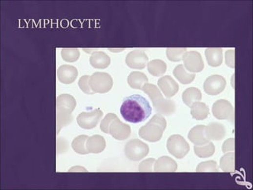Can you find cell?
<instances>
[{"label": "cell", "instance_id": "1", "mask_svg": "<svg viewBox=\"0 0 253 190\" xmlns=\"http://www.w3.org/2000/svg\"><path fill=\"white\" fill-rule=\"evenodd\" d=\"M152 108L149 102L139 94L125 98L121 107L123 118L130 123L143 122L150 116Z\"/></svg>", "mask_w": 253, "mask_h": 190}, {"label": "cell", "instance_id": "22", "mask_svg": "<svg viewBox=\"0 0 253 190\" xmlns=\"http://www.w3.org/2000/svg\"><path fill=\"white\" fill-rule=\"evenodd\" d=\"M129 86L133 89L142 90L143 86L148 83V78L145 74L139 71H133L127 78Z\"/></svg>", "mask_w": 253, "mask_h": 190}, {"label": "cell", "instance_id": "9", "mask_svg": "<svg viewBox=\"0 0 253 190\" xmlns=\"http://www.w3.org/2000/svg\"><path fill=\"white\" fill-rule=\"evenodd\" d=\"M212 113L215 118L218 120H234V111L230 102L224 99L217 101L212 107Z\"/></svg>", "mask_w": 253, "mask_h": 190}, {"label": "cell", "instance_id": "27", "mask_svg": "<svg viewBox=\"0 0 253 190\" xmlns=\"http://www.w3.org/2000/svg\"><path fill=\"white\" fill-rule=\"evenodd\" d=\"M194 150L195 155L199 158H208L214 155L215 147L212 143L209 142L204 145H195Z\"/></svg>", "mask_w": 253, "mask_h": 190}, {"label": "cell", "instance_id": "32", "mask_svg": "<svg viewBox=\"0 0 253 190\" xmlns=\"http://www.w3.org/2000/svg\"><path fill=\"white\" fill-rule=\"evenodd\" d=\"M197 172H218V168H217V163L214 161L204 162V163H199L197 168H196Z\"/></svg>", "mask_w": 253, "mask_h": 190}, {"label": "cell", "instance_id": "6", "mask_svg": "<svg viewBox=\"0 0 253 190\" xmlns=\"http://www.w3.org/2000/svg\"><path fill=\"white\" fill-rule=\"evenodd\" d=\"M125 152L126 158L131 161H139L148 155L149 147L141 140L134 139L126 144Z\"/></svg>", "mask_w": 253, "mask_h": 190}, {"label": "cell", "instance_id": "16", "mask_svg": "<svg viewBox=\"0 0 253 190\" xmlns=\"http://www.w3.org/2000/svg\"><path fill=\"white\" fill-rule=\"evenodd\" d=\"M188 137L195 145H204L210 142L206 135L205 126H195L190 130Z\"/></svg>", "mask_w": 253, "mask_h": 190}, {"label": "cell", "instance_id": "33", "mask_svg": "<svg viewBox=\"0 0 253 190\" xmlns=\"http://www.w3.org/2000/svg\"><path fill=\"white\" fill-rule=\"evenodd\" d=\"M89 79L90 76L88 75H84L83 77L79 80V86L83 92L87 94H94L95 93L92 90L91 87H90V84H89Z\"/></svg>", "mask_w": 253, "mask_h": 190}, {"label": "cell", "instance_id": "18", "mask_svg": "<svg viewBox=\"0 0 253 190\" xmlns=\"http://www.w3.org/2000/svg\"><path fill=\"white\" fill-rule=\"evenodd\" d=\"M178 166L173 159L168 156L161 157L154 163L155 172H175Z\"/></svg>", "mask_w": 253, "mask_h": 190}, {"label": "cell", "instance_id": "7", "mask_svg": "<svg viewBox=\"0 0 253 190\" xmlns=\"http://www.w3.org/2000/svg\"><path fill=\"white\" fill-rule=\"evenodd\" d=\"M90 87L94 93H105L110 91L113 86V80L109 74L105 72H96L89 79Z\"/></svg>", "mask_w": 253, "mask_h": 190}, {"label": "cell", "instance_id": "35", "mask_svg": "<svg viewBox=\"0 0 253 190\" xmlns=\"http://www.w3.org/2000/svg\"><path fill=\"white\" fill-rule=\"evenodd\" d=\"M235 52L233 50L226 51V64L228 67L233 68L235 67Z\"/></svg>", "mask_w": 253, "mask_h": 190}, {"label": "cell", "instance_id": "5", "mask_svg": "<svg viewBox=\"0 0 253 190\" xmlns=\"http://www.w3.org/2000/svg\"><path fill=\"white\" fill-rule=\"evenodd\" d=\"M166 128V121L161 114H156L146 126L139 129V135L143 140L149 142H158L162 139Z\"/></svg>", "mask_w": 253, "mask_h": 190}, {"label": "cell", "instance_id": "19", "mask_svg": "<svg viewBox=\"0 0 253 190\" xmlns=\"http://www.w3.org/2000/svg\"><path fill=\"white\" fill-rule=\"evenodd\" d=\"M92 67L97 69H105L110 65V57L103 52H94L89 59Z\"/></svg>", "mask_w": 253, "mask_h": 190}, {"label": "cell", "instance_id": "12", "mask_svg": "<svg viewBox=\"0 0 253 190\" xmlns=\"http://www.w3.org/2000/svg\"><path fill=\"white\" fill-rule=\"evenodd\" d=\"M226 85V80L222 75H211L204 83V91L211 96L218 95L224 90Z\"/></svg>", "mask_w": 253, "mask_h": 190}, {"label": "cell", "instance_id": "2", "mask_svg": "<svg viewBox=\"0 0 253 190\" xmlns=\"http://www.w3.org/2000/svg\"><path fill=\"white\" fill-rule=\"evenodd\" d=\"M77 103L74 97L70 94H61L56 98V132H60L62 127H65L73 121L71 116Z\"/></svg>", "mask_w": 253, "mask_h": 190}, {"label": "cell", "instance_id": "29", "mask_svg": "<svg viewBox=\"0 0 253 190\" xmlns=\"http://www.w3.org/2000/svg\"><path fill=\"white\" fill-rule=\"evenodd\" d=\"M89 136H79L75 140H73L71 147H72L73 150H75V152L80 155H86L89 154L87 150H86V141H87Z\"/></svg>", "mask_w": 253, "mask_h": 190}, {"label": "cell", "instance_id": "13", "mask_svg": "<svg viewBox=\"0 0 253 190\" xmlns=\"http://www.w3.org/2000/svg\"><path fill=\"white\" fill-rule=\"evenodd\" d=\"M148 57L143 50L131 51L126 57V63L133 69H143L148 64Z\"/></svg>", "mask_w": 253, "mask_h": 190}, {"label": "cell", "instance_id": "24", "mask_svg": "<svg viewBox=\"0 0 253 190\" xmlns=\"http://www.w3.org/2000/svg\"><path fill=\"white\" fill-rule=\"evenodd\" d=\"M183 102L188 106H191L193 103H197L202 99V93L198 88H188L182 94Z\"/></svg>", "mask_w": 253, "mask_h": 190}, {"label": "cell", "instance_id": "4", "mask_svg": "<svg viewBox=\"0 0 253 190\" xmlns=\"http://www.w3.org/2000/svg\"><path fill=\"white\" fill-rule=\"evenodd\" d=\"M102 132L110 134L117 140H125L131 135V127L128 125L124 124L119 120L114 113H108L102 120L100 127Z\"/></svg>", "mask_w": 253, "mask_h": 190}, {"label": "cell", "instance_id": "15", "mask_svg": "<svg viewBox=\"0 0 253 190\" xmlns=\"http://www.w3.org/2000/svg\"><path fill=\"white\" fill-rule=\"evenodd\" d=\"M57 77L62 84H72L78 77L77 68L71 65H63L57 70Z\"/></svg>", "mask_w": 253, "mask_h": 190}, {"label": "cell", "instance_id": "11", "mask_svg": "<svg viewBox=\"0 0 253 190\" xmlns=\"http://www.w3.org/2000/svg\"><path fill=\"white\" fill-rule=\"evenodd\" d=\"M103 116V112L100 109L82 113L78 116L77 122L79 126L84 129H92L97 126L100 120Z\"/></svg>", "mask_w": 253, "mask_h": 190}, {"label": "cell", "instance_id": "25", "mask_svg": "<svg viewBox=\"0 0 253 190\" xmlns=\"http://www.w3.org/2000/svg\"><path fill=\"white\" fill-rule=\"evenodd\" d=\"M173 75L181 84L185 85L192 83L195 78V73H188L184 65L182 64L178 65L177 67H175V69L173 70Z\"/></svg>", "mask_w": 253, "mask_h": 190}, {"label": "cell", "instance_id": "36", "mask_svg": "<svg viewBox=\"0 0 253 190\" xmlns=\"http://www.w3.org/2000/svg\"><path fill=\"white\" fill-rule=\"evenodd\" d=\"M234 144V139L231 138L226 140L222 146V151L224 153L233 151L235 149Z\"/></svg>", "mask_w": 253, "mask_h": 190}, {"label": "cell", "instance_id": "26", "mask_svg": "<svg viewBox=\"0 0 253 190\" xmlns=\"http://www.w3.org/2000/svg\"><path fill=\"white\" fill-rule=\"evenodd\" d=\"M148 71L155 77L162 76L166 72L167 66L164 61L161 60H154L148 63Z\"/></svg>", "mask_w": 253, "mask_h": 190}, {"label": "cell", "instance_id": "28", "mask_svg": "<svg viewBox=\"0 0 253 190\" xmlns=\"http://www.w3.org/2000/svg\"><path fill=\"white\" fill-rule=\"evenodd\" d=\"M234 153H227L221 158L220 168L222 171L233 172L235 170Z\"/></svg>", "mask_w": 253, "mask_h": 190}, {"label": "cell", "instance_id": "34", "mask_svg": "<svg viewBox=\"0 0 253 190\" xmlns=\"http://www.w3.org/2000/svg\"><path fill=\"white\" fill-rule=\"evenodd\" d=\"M155 159H148L145 161L142 162L139 167V171L140 172H151L153 171V167L155 163Z\"/></svg>", "mask_w": 253, "mask_h": 190}, {"label": "cell", "instance_id": "20", "mask_svg": "<svg viewBox=\"0 0 253 190\" xmlns=\"http://www.w3.org/2000/svg\"><path fill=\"white\" fill-rule=\"evenodd\" d=\"M206 135L209 140H220L226 136V128L222 124L211 123L206 126Z\"/></svg>", "mask_w": 253, "mask_h": 190}, {"label": "cell", "instance_id": "17", "mask_svg": "<svg viewBox=\"0 0 253 190\" xmlns=\"http://www.w3.org/2000/svg\"><path fill=\"white\" fill-rule=\"evenodd\" d=\"M85 146L88 152L98 154L102 152L105 148V140L103 136L95 135L88 138Z\"/></svg>", "mask_w": 253, "mask_h": 190}, {"label": "cell", "instance_id": "10", "mask_svg": "<svg viewBox=\"0 0 253 190\" xmlns=\"http://www.w3.org/2000/svg\"><path fill=\"white\" fill-rule=\"evenodd\" d=\"M183 61L185 63V69L189 72L197 73L204 70V61L200 53L196 51L185 52L183 57Z\"/></svg>", "mask_w": 253, "mask_h": 190}, {"label": "cell", "instance_id": "8", "mask_svg": "<svg viewBox=\"0 0 253 190\" xmlns=\"http://www.w3.org/2000/svg\"><path fill=\"white\" fill-rule=\"evenodd\" d=\"M167 149L171 155L181 159L189 152L190 147L184 137L180 135H173L167 141Z\"/></svg>", "mask_w": 253, "mask_h": 190}, {"label": "cell", "instance_id": "31", "mask_svg": "<svg viewBox=\"0 0 253 190\" xmlns=\"http://www.w3.org/2000/svg\"><path fill=\"white\" fill-rule=\"evenodd\" d=\"M62 58L66 62H75L78 61L80 52L77 48H63L61 52Z\"/></svg>", "mask_w": 253, "mask_h": 190}, {"label": "cell", "instance_id": "30", "mask_svg": "<svg viewBox=\"0 0 253 190\" xmlns=\"http://www.w3.org/2000/svg\"><path fill=\"white\" fill-rule=\"evenodd\" d=\"M187 52V48H169L166 50V56L169 60L173 62H177L183 60V57L185 52Z\"/></svg>", "mask_w": 253, "mask_h": 190}, {"label": "cell", "instance_id": "14", "mask_svg": "<svg viewBox=\"0 0 253 190\" xmlns=\"http://www.w3.org/2000/svg\"><path fill=\"white\" fill-rule=\"evenodd\" d=\"M158 86L166 98H172L178 92L179 85L169 75L162 76L158 82Z\"/></svg>", "mask_w": 253, "mask_h": 190}, {"label": "cell", "instance_id": "21", "mask_svg": "<svg viewBox=\"0 0 253 190\" xmlns=\"http://www.w3.org/2000/svg\"><path fill=\"white\" fill-rule=\"evenodd\" d=\"M222 48H210L205 51L206 58L208 64L211 67H218L222 63L223 61V52Z\"/></svg>", "mask_w": 253, "mask_h": 190}, {"label": "cell", "instance_id": "3", "mask_svg": "<svg viewBox=\"0 0 253 190\" xmlns=\"http://www.w3.org/2000/svg\"><path fill=\"white\" fill-rule=\"evenodd\" d=\"M143 92L148 94L157 113L161 115H172L176 110V104L172 100L165 99L162 93L154 84H146L142 88Z\"/></svg>", "mask_w": 253, "mask_h": 190}, {"label": "cell", "instance_id": "23", "mask_svg": "<svg viewBox=\"0 0 253 190\" xmlns=\"http://www.w3.org/2000/svg\"><path fill=\"white\" fill-rule=\"evenodd\" d=\"M191 114L195 120H204L209 115L210 110L208 106L204 103H193L191 106Z\"/></svg>", "mask_w": 253, "mask_h": 190}]
</instances>
